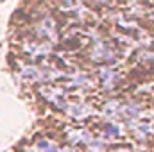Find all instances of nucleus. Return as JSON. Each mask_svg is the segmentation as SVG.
Returning <instances> with one entry per match:
<instances>
[{"label":"nucleus","mask_w":154,"mask_h":152,"mask_svg":"<svg viewBox=\"0 0 154 152\" xmlns=\"http://www.w3.org/2000/svg\"><path fill=\"white\" fill-rule=\"evenodd\" d=\"M104 147H106V143H104V141H91V143H90V150H93V152L102 150Z\"/></svg>","instance_id":"obj_14"},{"label":"nucleus","mask_w":154,"mask_h":152,"mask_svg":"<svg viewBox=\"0 0 154 152\" xmlns=\"http://www.w3.org/2000/svg\"><path fill=\"white\" fill-rule=\"evenodd\" d=\"M23 50L25 54L31 57V59H39L43 56H47L50 52V45L48 43H36V41H27L23 45Z\"/></svg>","instance_id":"obj_1"},{"label":"nucleus","mask_w":154,"mask_h":152,"mask_svg":"<svg viewBox=\"0 0 154 152\" xmlns=\"http://www.w3.org/2000/svg\"><path fill=\"white\" fill-rule=\"evenodd\" d=\"M41 36H45V38H54V22H52V18H45L41 23H39V31H38Z\"/></svg>","instance_id":"obj_9"},{"label":"nucleus","mask_w":154,"mask_h":152,"mask_svg":"<svg viewBox=\"0 0 154 152\" xmlns=\"http://www.w3.org/2000/svg\"><path fill=\"white\" fill-rule=\"evenodd\" d=\"M39 93L52 104H56L57 108H65V93L57 88H52V86H41L39 88Z\"/></svg>","instance_id":"obj_2"},{"label":"nucleus","mask_w":154,"mask_h":152,"mask_svg":"<svg viewBox=\"0 0 154 152\" xmlns=\"http://www.w3.org/2000/svg\"><path fill=\"white\" fill-rule=\"evenodd\" d=\"M152 18H154V14H152Z\"/></svg>","instance_id":"obj_15"},{"label":"nucleus","mask_w":154,"mask_h":152,"mask_svg":"<svg viewBox=\"0 0 154 152\" xmlns=\"http://www.w3.org/2000/svg\"><path fill=\"white\" fill-rule=\"evenodd\" d=\"M116 79H118V74H116V72L109 70V68H102V70H100V81H102L104 88H113V84L116 82Z\"/></svg>","instance_id":"obj_6"},{"label":"nucleus","mask_w":154,"mask_h":152,"mask_svg":"<svg viewBox=\"0 0 154 152\" xmlns=\"http://www.w3.org/2000/svg\"><path fill=\"white\" fill-rule=\"evenodd\" d=\"M120 109H122V104H120L118 100H109V102L104 104V108H102V114L108 116V118H111V116L120 114Z\"/></svg>","instance_id":"obj_7"},{"label":"nucleus","mask_w":154,"mask_h":152,"mask_svg":"<svg viewBox=\"0 0 154 152\" xmlns=\"http://www.w3.org/2000/svg\"><path fill=\"white\" fill-rule=\"evenodd\" d=\"M68 140L72 143H91V136L84 129H72L68 132Z\"/></svg>","instance_id":"obj_4"},{"label":"nucleus","mask_w":154,"mask_h":152,"mask_svg":"<svg viewBox=\"0 0 154 152\" xmlns=\"http://www.w3.org/2000/svg\"><path fill=\"white\" fill-rule=\"evenodd\" d=\"M133 131H134L140 138H143V136H147L152 129H151L149 123H142V122H138V123H133Z\"/></svg>","instance_id":"obj_12"},{"label":"nucleus","mask_w":154,"mask_h":152,"mask_svg":"<svg viewBox=\"0 0 154 152\" xmlns=\"http://www.w3.org/2000/svg\"><path fill=\"white\" fill-rule=\"evenodd\" d=\"M36 152H61L52 141H47V140H39L38 145H36Z\"/></svg>","instance_id":"obj_10"},{"label":"nucleus","mask_w":154,"mask_h":152,"mask_svg":"<svg viewBox=\"0 0 154 152\" xmlns=\"http://www.w3.org/2000/svg\"><path fill=\"white\" fill-rule=\"evenodd\" d=\"M68 113L72 114L74 118H86L88 114L93 113V109H91V106H88V104H72V106L68 108Z\"/></svg>","instance_id":"obj_5"},{"label":"nucleus","mask_w":154,"mask_h":152,"mask_svg":"<svg viewBox=\"0 0 154 152\" xmlns=\"http://www.w3.org/2000/svg\"><path fill=\"white\" fill-rule=\"evenodd\" d=\"M104 136L106 138H118L122 136V127L120 125H115V123H109L104 127Z\"/></svg>","instance_id":"obj_11"},{"label":"nucleus","mask_w":154,"mask_h":152,"mask_svg":"<svg viewBox=\"0 0 154 152\" xmlns=\"http://www.w3.org/2000/svg\"><path fill=\"white\" fill-rule=\"evenodd\" d=\"M91 59L93 61H113L115 54L109 50V47L106 43H97L91 50Z\"/></svg>","instance_id":"obj_3"},{"label":"nucleus","mask_w":154,"mask_h":152,"mask_svg":"<svg viewBox=\"0 0 154 152\" xmlns=\"http://www.w3.org/2000/svg\"><path fill=\"white\" fill-rule=\"evenodd\" d=\"M138 111H140V106H136L134 102H129V104L122 106V109H120V113L124 116H136Z\"/></svg>","instance_id":"obj_13"},{"label":"nucleus","mask_w":154,"mask_h":152,"mask_svg":"<svg viewBox=\"0 0 154 152\" xmlns=\"http://www.w3.org/2000/svg\"><path fill=\"white\" fill-rule=\"evenodd\" d=\"M22 77L25 81H43V72L38 70L36 66H27L22 70Z\"/></svg>","instance_id":"obj_8"}]
</instances>
